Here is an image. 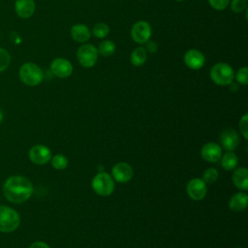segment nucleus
I'll return each mask as SVG.
<instances>
[{
  "label": "nucleus",
  "instance_id": "obj_1",
  "mask_svg": "<svg viewBox=\"0 0 248 248\" xmlns=\"http://www.w3.org/2000/svg\"><path fill=\"white\" fill-rule=\"evenodd\" d=\"M3 193L9 202L13 203H22L31 197L33 185L26 177L14 175L5 181Z\"/></svg>",
  "mask_w": 248,
  "mask_h": 248
},
{
  "label": "nucleus",
  "instance_id": "obj_2",
  "mask_svg": "<svg viewBox=\"0 0 248 248\" xmlns=\"http://www.w3.org/2000/svg\"><path fill=\"white\" fill-rule=\"evenodd\" d=\"M19 224L20 216L15 209L6 205H0V232H14L18 228Z\"/></svg>",
  "mask_w": 248,
  "mask_h": 248
},
{
  "label": "nucleus",
  "instance_id": "obj_3",
  "mask_svg": "<svg viewBox=\"0 0 248 248\" xmlns=\"http://www.w3.org/2000/svg\"><path fill=\"white\" fill-rule=\"evenodd\" d=\"M18 74L21 81L29 86L38 85L44 78V73L42 69L32 62L23 64L20 67Z\"/></svg>",
  "mask_w": 248,
  "mask_h": 248
},
{
  "label": "nucleus",
  "instance_id": "obj_4",
  "mask_svg": "<svg viewBox=\"0 0 248 248\" xmlns=\"http://www.w3.org/2000/svg\"><path fill=\"white\" fill-rule=\"evenodd\" d=\"M210 78L214 83L217 85H229L232 82L234 78V73L232 68L227 63H216L212 66L210 70Z\"/></svg>",
  "mask_w": 248,
  "mask_h": 248
},
{
  "label": "nucleus",
  "instance_id": "obj_5",
  "mask_svg": "<svg viewBox=\"0 0 248 248\" xmlns=\"http://www.w3.org/2000/svg\"><path fill=\"white\" fill-rule=\"evenodd\" d=\"M97 47L91 44H84L77 50V58L78 63L84 68L93 67L98 60Z\"/></svg>",
  "mask_w": 248,
  "mask_h": 248
},
{
  "label": "nucleus",
  "instance_id": "obj_6",
  "mask_svg": "<svg viewBox=\"0 0 248 248\" xmlns=\"http://www.w3.org/2000/svg\"><path fill=\"white\" fill-rule=\"evenodd\" d=\"M92 188L100 196H109L114 190V182L108 173L99 172L92 179Z\"/></svg>",
  "mask_w": 248,
  "mask_h": 248
},
{
  "label": "nucleus",
  "instance_id": "obj_7",
  "mask_svg": "<svg viewBox=\"0 0 248 248\" xmlns=\"http://www.w3.org/2000/svg\"><path fill=\"white\" fill-rule=\"evenodd\" d=\"M152 34V29L147 21H137L131 29V37L138 44H145L149 41Z\"/></svg>",
  "mask_w": 248,
  "mask_h": 248
},
{
  "label": "nucleus",
  "instance_id": "obj_8",
  "mask_svg": "<svg viewBox=\"0 0 248 248\" xmlns=\"http://www.w3.org/2000/svg\"><path fill=\"white\" fill-rule=\"evenodd\" d=\"M186 191L192 200L201 201L206 195V183L201 178H193L188 182Z\"/></svg>",
  "mask_w": 248,
  "mask_h": 248
},
{
  "label": "nucleus",
  "instance_id": "obj_9",
  "mask_svg": "<svg viewBox=\"0 0 248 248\" xmlns=\"http://www.w3.org/2000/svg\"><path fill=\"white\" fill-rule=\"evenodd\" d=\"M29 159L36 165L46 164L51 159V151L43 144H37L29 150Z\"/></svg>",
  "mask_w": 248,
  "mask_h": 248
},
{
  "label": "nucleus",
  "instance_id": "obj_10",
  "mask_svg": "<svg viewBox=\"0 0 248 248\" xmlns=\"http://www.w3.org/2000/svg\"><path fill=\"white\" fill-rule=\"evenodd\" d=\"M52 74L60 78H66L73 73V65L65 58H56L50 64Z\"/></svg>",
  "mask_w": 248,
  "mask_h": 248
},
{
  "label": "nucleus",
  "instance_id": "obj_11",
  "mask_svg": "<svg viewBox=\"0 0 248 248\" xmlns=\"http://www.w3.org/2000/svg\"><path fill=\"white\" fill-rule=\"evenodd\" d=\"M113 178L119 183H126L132 179L134 171L132 167L127 163H117L113 166L111 170Z\"/></svg>",
  "mask_w": 248,
  "mask_h": 248
},
{
  "label": "nucleus",
  "instance_id": "obj_12",
  "mask_svg": "<svg viewBox=\"0 0 248 248\" xmlns=\"http://www.w3.org/2000/svg\"><path fill=\"white\" fill-rule=\"evenodd\" d=\"M184 63L185 65L192 70L201 69L205 62V58L203 54L198 49H189L184 54Z\"/></svg>",
  "mask_w": 248,
  "mask_h": 248
},
{
  "label": "nucleus",
  "instance_id": "obj_13",
  "mask_svg": "<svg viewBox=\"0 0 248 248\" xmlns=\"http://www.w3.org/2000/svg\"><path fill=\"white\" fill-rule=\"evenodd\" d=\"M220 142L224 149L232 151L237 147L239 143V136L236 131L232 129H227L222 132L220 136Z\"/></svg>",
  "mask_w": 248,
  "mask_h": 248
},
{
  "label": "nucleus",
  "instance_id": "obj_14",
  "mask_svg": "<svg viewBox=\"0 0 248 248\" xmlns=\"http://www.w3.org/2000/svg\"><path fill=\"white\" fill-rule=\"evenodd\" d=\"M202 157L209 163L217 162L222 156V149L221 147L215 142H208L205 143L201 151Z\"/></svg>",
  "mask_w": 248,
  "mask_h": 248
},
{
  "label": "nucleus",
  "instance_id": "obj_15",
  "mask_svg": "<svg viewBox=\"0 0 248 248\" xmlns=\"http://www.w3.org/2000/svg\"><path fill=\"white\" fill-rule=\"evenodd\" d=\"M15 10L19 17L28 18L35 12V2L34 0H16Z\"/></svg>",
  "mask_w": 248,
  "mask_h": 248
},
{
  "label": "nucleus",
  "instance_id": "obj_16",
  "mask_svg": "<svg viewBox=\"0 0 248 248\" xmlns=\"http://www.w3.org/2000/svg\"><path fill=\"white\" fill-rule=\"evenodd\" d=\"M71 36L78 43H84L90 39L91 32L87 26L81 23H78L72 26Z\"/></svg>",
  "mask_w": 248,
  "mask_h": 248
},
{
  "label": "nucleus",
  "instance_id": "obj_17",
  "mask_svg": "<svg viewBox=\"0 0 248 248\" xmlns=\"http://www.w3.org/2000/svg\"><path fill=\"white\" fill-rule=\"evenodd\" d=\"M247 201H248L247 194L243 192H239L231 198L229 202V206L232 211L239 212L244 210L247 207Z\"/></svg>",
  "mask_w": 248,
  "mask_h": 248
},
{
  "label": "nucleus",
  "instance_id": "obj_18",
  "mask_svg": "<svg viewBox=\"0 0 248 248\" xmlns=\"http://www.w3.org/2000/svg\"><path fill=\"white\" fill-rule=\"evenodd\" d=\"M233 184L240 190L246 191L248 189V170L246 168L237 169L232 174Z\"/></svg>",
  "mask_w": 248,
  "mask_h": 248
},
{
  "label": "nucleus",
  "instance_id": "obj_19",
  "mask_svg": "<svg viewBox=\"0 0 248 248\" xmlns=\"http://www.w3.org/2000/svg\"><path fill=\"white\" fill-rule=\"evenodd\" d=\"M146 59H147V51L142 46H139L135 48L130 56L131 63L136 67L142 66L145 63Z\"/></svg>",
  "mask_w": 248,
  "mask_h": 248
},
{
  "label": "nucleus",
  "instance_id": "obj_20",
  "mask_svg": "<svg viewBox=\"0 0 248 248\" xmlns=\"http://www.w3.org/2000/svg\"><path fill=\"white\" fill-rule=\"evenodd\" d=\"M237 164H238L237 156L231 151L227 152L221 159V165L227 170H233L237 166Z\"/></svg>",
  "mask_w": 248,
  "mask_h": 248
},
{
  "label": "nucleus",
  "instance_id": "obj_21",
  "mask_svg": "<svg viewBox=\"0 0 248 248\" xmlns=\"http://www.w3.org/2000/svg\"><path fill=\"white\" fill-rule=\"evenodd\" d=\"M97 50H98V53L101 54L102 56H105V57H108L110 55H112L115 51V44L111 41H108V40H105V41H102L98 47H97Z\"/></svg>",
  "mask_w": 248,
  "mask_h": 248
},
{
  "label": "nucleus",
  "instance_id": "obj_22",
  "mask_svg": "<svg viewBox=\"0 0 248 248\" xmlns=\"http://www.w3.org/2000/svg\"><path fill=\"white\" fill-rule=\"evenodd\" d=\"M93 35L99 39H103L106 38L108 33H109V27L108 24L104 23V22H100L95 24V26L93 27Z\"/></svg>",
  "mask_w": 248,
  "mask_h": 248
},
{
  "label": "nucleus",
  "instance_id": "obj_23",
  "mask_svg": "<svg viewBox=\"0 0 248 248\" xmlns=\"http://www.w3.org/2000/svg\"><path fill=\"white\" fill-rule=\"evenodd\" d=\"M68 159L62 154H57L51 158V165L56 170H64L68 166Z\"/></svg>",
  "mask_w": 248,
  "mask_h": 248
},
{
  "label": "nucleus",
  "instance_id": "obj_24",
  "mask_svg": "<svg viewBox=\"0 0 248 248\" xmlns=\"http://www.w3.org/2000/svg\"><path fill=\"white\" fill-rule=\"evenodd\" d=\"M10 62H11V56L9 52L6 49L0 47V73L5 71L9 67Z\"/></svg>",
  "mask_w": 248,
  "mask_h": 248
},
{
  "label": "nucleus",
  "instance_id": "obj_25",
  "mask_svg": "<svg viewBox=\"0 0 248 248\" xmlns=\"http://www.w3.org/2000/svg\"><path fill=\"white\" fill-rule=\"evenodd\" d=\"M218 176H219V174H218L217 170H215L214 168H209L203 172L202 180L205 183H213L218 179Z\"/></svg>",
  "mask_w": 248,
  "mask_h": 248
},
{
  "label": "nucleus",
  "instance_id": "obj_26",
  "mask_svg": "<svg viewBox=\"0 0 248 248\" xmlns=\"http://www.w3.org/2000/svg\"><path fill=\"white\" fill-rule=\"evenodd\" d=\"M235 79L239 84L246 85L248 83V68L247 67L240 68L235 75Z\"/></svg>",
  "mask_w": 248,
  "mask_h": 248
},
{
  "label": "nucleus",
  "instance_id": "obj_27",
  "mask_svg": "<svg viewBox=\"0 0 248 248\" xmlns=\"http://www.w3.org/2000/svg\"><path fill=\"white\" fill-rule=\"evenodd\" d=\"M247 8V0H232L231 3V10L234 13H241Z\"/></svg>",
  "mask_w": 248,
  "mask_h": 248
},
{
  "label": "nucleus",
  "instance_id": "obj_28",
  "mask_svg": "<svg viewBox=\"0 0 248 248\" xmlns=\"http://www.w3.org/2000/svg\"><path fill=\"white\" fill-rule=\"evenodd\" d=\"M230 1L231 0H208V3L214 10L223 11L228 7Z\"/></svg>",
  "mask_w": 248,
  "mask_h": 248
},
{
  "label": "nucleus",
  "instance_id": "obj_29",
  "mask_svg": "<svg viewBox=\"0 0 248 248\" xmlns=\"http://www.w3.org/2000/svg\"><path fill=\"white\" fill-rule=\"evenodd\" d=\"M240 133L245 140L248 139V115L244 114L239 121Z\"/></svg>",
  "mask_w": 248,
  "mask_h": 248
},
{
  "label": "nucleus",
  "instance_id": "obj_30",
  "mask_svg": "<svg viewBox=\"0 0 248 248\" xmlns=\"http://www.w3.org/2000/svg\"><path fill=\"white\" fill-rule=\"evenodd\" d=\"M146 46H145V50L146 51H149V52H155L156 50H157V48H158V46H157V44L156 43H154V42H150V41H147L146 43Z\"/></svg>",
  "mask_w": 248,
  "mask_h": 248
},
{
  "label": "nucleus",
  "instance_id": "obj_31",
  "mask_svg": "<svg viewBox=\"0 0 248 248\" xmlns=\"http://www.w3.org/2000/svg\"><path fill=\"white\" fill-rule=\"evenodd\" d=\"M29 248H50V247L43 241H36V242H33Z\"/></svg>",
  "mask_w": 248,
  "mask_h": 248
},
{
  "label": "nucleus",
  "instance_id": "obj_32",
  "mask_svg": "<svg viewBox=\"0 0 248 248\" xmlns=\"http://www.w3.org/2000/svg\"><path fill=\"white\" fill-rule=\"evenodd\" d=\"M2 119H3V112H2V110L0 109V122L2 121Z\"/></svg>",
  "mask_w": 248,
  "mask_h": 248
},
{
  "label": "nucleus",
  "instance_id": "obj_33",
  "mask_svg": "<svg viewBox=\"0 0 248 248\" xmlns=\"http://www.w3.org/2000/svg\"><path fill=\"white\" fill-rule=\"evenodd\" d=\"M175 1H178V2H181V1H184V0H175Z\"/></svg>",
  "mask_w": 248,
  "mask_h": 248
}]
</instances>
